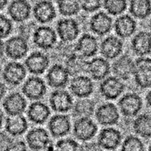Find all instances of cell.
Returning a JSON list of instances; mask_svg holds the SVG:
<instances>
[{
	"label": "cell",
	"mask_w": 151,
	"mask_h": 151,
	"mask_svg": "<svg viewBox=\"0 0 151 151\" xmlns=\"http://www.w3.org/2000/svg\"><path fill=\"white\" fill-rule=\"evenodd\" d=\"M32 41L36 47L41 50H52L57 45V33L50 26H39L34 29L32 33Z\"/></svg>",
	"instance_id": "obj_1"
},
{
	"label": "cell",
	"mask_w": 151,
	"mask_h": 151,
	"mask_svg": "<svg viewBox=\"0 0 151 151\" xmlns=\"http://www.w3.org/2000/svg\"><path fill=\"white\" fill-rule=\"evenodd\" d=\"M56 32L62 42L70 44L79 37L81 32L80 26L75 19L65 17L57 22Z\"/></svg>",
	"instance_id": "obj_2"
},
{
	"label": "cell",
	"mask_w": 151,
	"mask_h": 151,
	"mask_svg": "<svg viewBox=\"0 0 151 151\" xmlns=\"http://www.w3.org/2000/svg\"><path fill=\"white\" fill-rule=\"evenodd\" d=\"M120 113L125 118H133L139 115L143 107V101L140 96L134 92L124 93L118 101Z\"/></svg>",
	"instance_id": "obj_3"
},
{
	"label": "cell",
	"mask_w": 151,
	"mask_h": 151,
	"mask_svg": "<svg viewBox=\"0 0 151 151\" xmlns=\"http://www.w3.org/2000/svg\"><path fill=\"white\" fill-rule=\"evenodd\" d=\"M133 79L141 89L151 88V58L141 56L135 59Z\"/></svg>",
	"instance_id": "obj_4"
},
{
	"label": "cell",
	"mask_w": 151,
	"mask_h": 151,
	"mask_svg": "<svg viewBox=\"0 0 151 151\" xmlns=\"http://www.w3.org/2000/svg\"><path fill=\"white\" fill-rule=\"evenodd\" d=\"M47 91V84L39 76H31L25 80L22 87V93L30 101H40Z\"/></svg>",
	"instance_id": "obj_5"
},
{
	"label": "cell",
	"mask_w": 151,
	"mask_h": 151,
	"mask_svg": "<svg viewBox=\"0 0 151 151\" xmlns=\"http://www.w3.org/2000/svg\"><path fill=\"white\" fill-rule=\"evenodd\" d=\"M29 49L28 41L23 35L12 36L5 43V53L14 61L27 57Z\"/></svg>",
	"instance_id": "obj_6"
},
{
	"label": "cell",
	"mask_w": 151,
	"mask_h": 151,
	"mask_svg": "<svg viewBox=\"0 0 151 151\" xmlns=\"http://www.w3.org/2000/svg\"><path fill=\"white\" fill-rule=\"evenodd\" d=\"M98 133V125L90 117L76 119L73 125V133L76 139L87 142L93 139Z\"/></svg>",
	"instance_id": "obj_7"
},
{
	"label": "cell",
	"mask_w": 151,
	"mask_h": 151,
	"mask_svg": "<svg viewBox=\"0 0 151 151\" xmlns=\"http://www.w3.org/2000/svg\"><path fill=\"white\" fill-rule=\"evenodd\" d=\"M94 116L100 125L112 127L118 124L120 119V112L118 107L111 102H104L96 108Z\"/></svg>",
	"instance_id": "obj_8"
},
{
	"label": "cell",
	"mask_w": 151,
	"mask_h": 151,
	"mask_svg": "<svg viewBox=\"0 0 151 151\" xmlns=\"http://www.w3.org/2000/svg\"><path fill=\"white\" fill-rule=\"evenodd\" d=\"M125 90L124 82L115 76H109L101 81L99 88L100 94L106 100L113 101L119 98Z\"/></svg>",
	"instance_id": "obj_9"
},
{
	"label": "cell",
	"mask_w": 151,
	"mask_h": 151,
	"mask_svg": "<svg viewBox=\"0 0 151 151\" xmlns=\"http://www.w3.org/2000/svg\"><path fill=\"white\" fill-rule=\"evenodd\" d=\"M50 59L48 55L42 51L32 52L24 60V66L27 72L33 76H40L48 70Z\"/></svg>",
	"instance_id": "obj_10"
},
{
	"label": "cell",
	"mask_w": 151,
	"mask_h": 151,
	"mask_svg": "<svg viewBox=\"0 0 151 151\" xmlns=\"http://www.w3.org/2000/svg\"><path fill=\"white\" fill-rule=\"evenodd\" d=\"M26 144L33 151L46 150L52 144L50 135L43 127H37L30 129L26 135Z\"/></svg>",
	"instance_id": "obj_11"
},
{
	"label": "cell",
	"mask_w": 151,
	"mask_h": 151,
	"mask_svg": "<svg viewBox=\"0 0 151 151\" xmlns=\"http://www.w3.org/2000/svg\"><path fill=\"white\" fill-rule=\"evenodd\" d=\"M74 100L73 95L64 89L54 90L49 96V104L53 111L67 113L72 110Z\"/></svg>",
	"instance_id": "obj_12"
},
{
	"label": "cell",
	"mask_w": 151,
	"mask_h": 151,
	"mask_svg": "<svg viewBox=\"0 0 151 151\" xmlns=\"http://www.w3.org/2000/svg\"><path fill=\"white\" fill-rule=\"evenodd\" d=\"M94 82L90 76H76L69 82L70 93L77 99L89 98L94 92Z\"/></svg>",
	"instance_id": "obj_13"
},
{
	"label": "cell",
	"mask_w": 151,
	"mask_h": 151,
	"mask_svg": "<svg viewBox=\"0 0 151 151\" xmlns=\"http://www.w3.org/2000/svg\"><path fill=\"white\" fill-rule=\"evenodd\" d=\"M70 76L68 70L62 64L56 63L47 70L46 82L53 89H64L70 82Z\"/></svg>",
	"instance_id": "obj_14"
},
{
	"label": "cell",
	"mask_w": 151,
	"mask_h": 151,
	"mask_svg": "<svg viewBox=\"0 0 151 151\" xmlns=\"http://www.w3.org/2000/svg\"><path fill=\"white\" fill-rule=\"evenodd\" d=\"M49 133L55 139L68 136L72 128L70 118L65 113H57L50 117L47 122Z\"/></svg>",
	"instance_id": "obj_15"
},
{
	"label": "cell",
	"mask_w": 151,
	"mask_h": 151,
	"mask_svg": "<svg viewBox=\"0 0 151 151\" xmlns=\"http://www.w3.org/2000/svg\"><path fill=\"white\" fill-rule=\"evenodd\" d=\"M27 72L24 65L13 61L8 62L2 70V79L5 83L11 86H18L24 81Z\"/></svg>",
	"instance_id": "obj_16"
},
{
	"label": "cell",
	"mask_w": 151,
	"mask_h": 151,
	"mask_svg": "<svg viewBox=\"0 0 151 151\" xmlns=\"http://www.w3.org/2000/svg\"><path fill=\"white\" fill-rule=\"evenodd\" d=\"M124 50V42L117 36H108L99 45L101 56L107 60H115L119 57Z\"/></svg>",
	"instance_id": "obj_17"
},
{
	"label": "cell",
	"mask_w": 151,
	"mask_h": 151,
	"mask_svg": "<svg viewBox=\"0 0 151 151\" xmlns=\"http://www.w3.org/2000/svg\"><path fill=\"white\" fill-rule=\"evenodd\" d=\"M122 134L115 127H106L99 133L97 143L103 150L114 151L122 145Z\"/></svg>",
	"instance_id": "obj_18"
},
{
	"label": "cell",
	"mask_w": 151,
	"mask_h": 151,
	"mask_svg": "<svg viewBox=\"0 0 151 151\" xmlns=\"http://www.w3.org/2000/svg\"><path fill=\"white\" fill-rule=\"evenodd\" d=\"M135 60L128 54H122L111 65V72L122 81H127L133 76Z\"/></svg>",
	"instance_id": "obj_19"
},
{
	"label": "cell",
	"mask_w": 151,
	"mask_h": 151,
	"mask_svg": "<svg viewBox=\"0 0 151 151\" xmlns=\"http://www.w3.org/2000/svg\"><path fill=\"white\" fill-rule=\"evenodd\" d=\"M74 50L85 59H91L95 57L99 51V44L95 36L91 33H84L74 45Z\"/></svg>",
	"instance_id": "obj_20"
},
{
	"label": "cell",
	"mask_w": 151,
	"mask_h": 151,
	"mask_svg": "<svg viewBox=\"0 0 151 151\" xmlns=\"http://www.w3.org/2000/svg\"><path fill=\"white\" fill-rule=\"evenodd\" d=\"M27 119L29 122L36 125L45 124L51 115V109L42 101H34L27 107Z\"/></svg>",
	"instance_id": "obj_21"
},
{
	"label": "cell",
	"mask_w": 151,
	"mask_h": 151,
	"mask_svg": "<svg viewBox=\"0 0 151 151\" xmlns=\"http://www.w3.org/2000/svg\"><path fill=\"white\" fill-rule=\"evenodd\" d=\"M87 73L93 80L102 81L110 76L111 65L102 56L91 58L88 62Z\"/></svg>",
	"instance_id": "obj_22"
},
{
	"label": "cell",
	"mask_w": 151,
	"mask_h": 151,
	"mask_svg": "<svg viewBox=\"0 0 151 151\" xmlns=\"http://www.w3.org/2000/svg\"><path fill=\"white\" fill-rule=\"evenodd\" d=\"M89 28L93 34L104 36L109 34L113 28V19L104 11L97 12L89 21Z\"/></svg>",
	"instance_id": "obj_23"
},
{
	"label": "cell",
	"mask_w": 151,
	"mask_h": 151,
	"mask_svg": "<svg viewBox=\"0 0 151 151\" xmlns=\"http://www.w3.org/2000/svg\"><path fill=\"white\" fill-rule=\"evenodd\" d=\"M2 107L8 116L22 115L27 110V101L22 93L13 92L4 99Z\"/></svg>",
	"instance_id": "obj_24"
},
{
	"label": "cell",
	"mask_w": 151,
	"mask_h": 151,
	"mask_svg": "<svg viewBox=\"0 0 151 151\" xmlns=\"http://www.w3.org/2000/svg\"><path fill=\"white\" fill-rule=\"evenodd\" d=\"M35 20L42 24L51 22L56 17V10L53 4L48 0H40L33 8Z\"/></svg>",
	"instance_id": "obj_25"
},
{
	"label": "cell",
	"mask_w": 151,
	"mask_h": 151,
	"mask_svg": "<svg viewBox=\"0 0 151 151\" xmlns=\"http://www.w3.org/2000/svg\"><path fill=\"white\" fill-rule=\"evenodd\" d=\"M113 28L118 37L125 40L135 34L137 29V23L132 16L122 14L119 16L115 20Z\"/></svg>",
	"instance_id": "obj_26"
},
{
	"label": "cell",
	"mask_w": 151,
	"mask_h": 151,
	"mask_svg": "<svg viewBox=\"0 0 151 151\" xmlns=\"http://www.w3.org/2000/svg\"><path fill=\"white\" fill-rule=\"evenodd\" d=\"M32 8L27 0H13L8 8V13L12 21L23 23L29 19Z\"/></svg>",
	"instance_id": "obj_27"
},
{
	"label": "cell",
	"mask_w": 151,
	"mask_h": 151,
	"mask_svg": "<svg viewBox=\"0 0 151 151\" xmlns=\"http://www.w3.org/2000/svg\"><path fill=\"white\" fill-rule=\"evenodd\" d=\"M132 51L139 57L147 56L151 53V33L142 30L133 36L130 42Z\"/></svg>",
	"instance_id": "obj_28"
},
{
	"label": "cell",
	"mask_w": 151,
	"mask_h": 151,
	"mask_svg": "<svg viewBox=\"0 0 151 151\" xmlns=\"http://www.w3.org/2000/svg\"><path fill=\"white\" fill-rule=\"evenodd\" d=\"M28 119L23 115L8 116L5 119V130L11 136L17 137L28 130Z\"/></svg>",
	"instance_id": "obj_29"
},
{
	"label": "cell",
	"mask_w": 151,
	"mask_h": 151,
	"mask_svg": "<svg viewBox=\"0 0 151 151\" xmlns=\"http://www.w3.org/2000/svg\"><path fill=\"white\" fill-rule=\"evenodd\" d=\"M88 62V59L75 51L64 60V65L68 70L70 76L73 77L87 73Z\"/></svg>",
	"instance_id": "obj_30"
},
{
	"label": "cell",
	"mask_w": 151,
	"mask_h": 151,
	"mask_svg": "<svg viewBox=\"0 0 151 151\" xmlns=\"http://www.w3.org/2000/svg\"><path fill=\"white\" fill-rule=\"evenodd\" d=\"M96 110V103L90 98L78 99L74 101L72 107V116L76 119L90 117L94 115Z\"/></svg>",
	"instance_id": "obj_31"
},
{
	"label": "cell",
	"mask_w": 151,
	"mask_h": 151,
	"mask_svg": "<svg viewBox=\"0 0 151 151\" xmlns=\"http://www.w3.org/2000/svg\"><path fill=\"white\" fill-rule=\"evenodd\" d=\"M132 128L137 136L144 139L151 138V114L142 113L134 119Z\"/></svg>",
	"instance_id": "obj_32"
},
{
	"label": "cell",
	"mask_w": 151,
	"mask_h": 151,
	"mask_svg": "<svg viewBox=\"0 0 151 151\" xmlns=\"http://www.w3.org/2000/svg\"><path fill=\"white\" fill-rule=\"evenodd\" d=\"M130 16L134 19L143 20L151 15L150 0H130L129 5Z\"/></svg>",
	"instance_id": "obj_33"
},
{
	"label": "cell",
	"mask_w": 151,
	"mask_h": 151,
	"mask_svg": "<svg viewBox=\"0 0 151 151\" xmlns=\"http://www.w3.org/2000/svg\"><path fill=\"white\" fill-rule=\"evenodd\" d=\"M58 11L65 17H72L77 15L81 11L79 0H57Z\"/></svg>",
	"instance_id": "obj_34"
},
{
	"label": "cell",
	"mask_w": 151,
	"mask_h": 151,
	"mask_svg": "<svg viewBox=\"0 0 151 151\" xmlns=\"http://www.w3.org/2000/svg\"><path fill=\"white\" fill-rule=\"evenodd\" d=\"M103 5L110 16H120L127 10V0H104Z\"/></svg>",
	"instance_id": "obj_35"
},
{
	"label": "cell",
	"mask_w": 151,
	"mask_h": 151,
	"mask_svg": "<svg viewBox=\"0 0 151 151\" xmlns=\"http://www.w3.org/2000/svg\"><path fill=\"white\" fill-rule=\"evenodd\" d=\"M121 151H145V145L138 136L129 135L122 142Z\"/></svg>",
	"instance_id": "obj_36"
},
{
	"label": "cell",
	"mask_w": 151,
	"mask_h": 151,
	"mask_svg": "<svg viewBox=\"0 0 151 151\" xmlns=\"http://www.w3.org/2000/svg\"><path fill=\"white\" fill-rule=\"evenodd\" d=\"M79 145L76 141L71 138H62L54 145V151H79Z\"/></svg>",
	"instance_id": "obj_37"
},
{
	"label": "cell",
	"mask_w": 151,
	"mask_h": 151,
	"mask_svg": "<svg viewBox=\"0 0 151 151\" xmlns=\"http://www.w3.org/2000/svg\"><path fill=\"white\" fill-rule=\"evenodd\" d=\"M14 29L12 20L0 14V40H4L11 34Z\"/></svg>",
	"instance_id": "obj_38"
},
{
	"label": "cell",
	"mask_w": 151,
	"mask_h": 151,
	"mask_svg": "<svg viewBox=\"0 0 151 151\" xmlns=\"http://www.w3.org/2000/svg\"><path fill=\"white\" fill-rule=\"evenodd\" d=\"M81 9L87 13H94L101 7V0H79Z\"/></svg>",
	"instance_id": "obj_39"
},
{
	"label": "cell",
	"mask_w": 151,
	"mask_h": 151,
	"mask_svg": "<svg viewBox=\"0 0 151 151\" xmlns=\"http://www.w3.org/2000/svg\"><path fill=\"white\" fill-rule=\"evenodd\" d=\"M13 142L14 140L8 133L0 132V151H5Z\"/></svg>",
	"instance_id": "obj_40"
},
{
	"label": "cell",
	"mask_w": 151,
	"mask_h": 151,
	"mask_svg": "<svg viewBox=\"0 0 151 151\" xmlns=\"http://www.w3.org/2000/svg\"><path fill=\"white\" fill-rule=\"evenodd\" d=\"M5 151H28L27 145L24 142L21 140L14 141L8 147Z\"/></svg>",
	"instance_id": "obj_41"
},
{
	"label": "cell",
	"mask_w": 151,
	"mask_h": 151,
	"mask_svg": "<svg viewBox=\"0 0 151 151\" xmlns=\"http://www.w3.org/2000/svg\"><path fill=\"white\" fill-rule=\"evenodd\" d=\"M79 151H104L97 142H83L79 147Z\"/></svg>",
	"instance_id": "obj_42"
},
{
	"label": "cell",
	"mask_w": 151,
	"mask_h": 151,
	"mask_svg": "<svg viewBox=\"0 0 151 151\" xmlns=\"http://www.w3.org/2000/svg\"><path fill=\"white\" fill-rule=\"evenodd\" d=\"M7 92V88L6 85L3 82H0V101H2L5 97V94Z\"/></svg>",
	"instance_id": "obj_43"
},
{
	"label": "cell",
	"mask_w": 151,
	"mask_h": 151,
	"mask_svg": "<svg viewBox=\"0 0 151 151\" xmlns=\"http://www.w3.org/2000/svg\"><path fill=\"white\" fill-rule=\"evenodd\" d=\"M145 100H146L147 107L151 110V90H150L147 93L146 96H145Z\"/></svg>",
	"instance_id": "obj_44"
},
{
	"label": "cell",
	"mask_w": 151,
	"mask_h": 151,
	"mask_svg": "<svg viewBox=\"0 0 151 151\" xmlns=\"http://www.w3.org/2000/svg\"><path fill=\"white\" fill-rule=\"evenodd\" d=\"M5 53V43L2 40H0V58L2 57Z\"/></svg>",
	"instance_id": "obj_45"
},
{
	"label": "cell",
	"mask_w": 151,
	"mask_h": 151,
	"mask_svg": "<svg viewBox=\"0 0 151 151\" xmlns=\"http://www.w3.org/2000/svg\"><path fill=\"white\" fill-rule=\"evenodd\" d=\"M9 0H0V11L3 10L7 6Z\"/></svg>",
	"instance_id": "obj_46"
},
{
	"label": "cell",
	"mask_w": 151,
	"mask_h": 151,
	"mask_svg": "<svg viewBox=\"0 0 151 151\" xmlns=\"http://www.w3.org/2000/svg\"><path fill=\"white\" fill-rule=\"evenodd\" d=\"M4 119H5V118H4V113L2 110L0 109V128L2 127V124H3Z\"/></svg>",
	"instance_id": "obj_47"
},
{
	"label": "cell",
	"mask_w": 151,
	"mask_h": 151,
	"mask_svg": "<svg viewBox=\"0 0 151 151\" xmlns=\"http://www.w3.org/2000/svg\"><path fill=\"white\" fill-rule=\"evenodd\" d=\"M2 65H1V63H0V74H2Z\"/></svg>",
	"instance_id": "obj_48"
},
{
	"label": "cell",
	"mask_w": 151,
	"mask_h": 151,
	"mask_svg": "<svg viewBox=\"0 0 151 151\" xmlns=\"http://www.w3.org/2000/svg\"><path fill=\"white\" fill-rule=\"evenodd\" d=\"M148 151H151V143H150V145L149 147H148Z\"/></svg>",
	"instance_id": "obj_49"
}]
</instances>
